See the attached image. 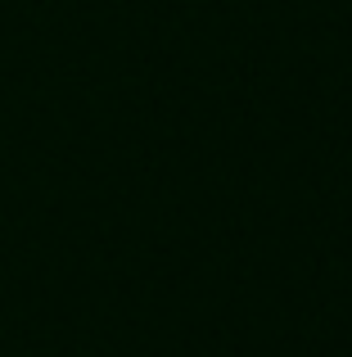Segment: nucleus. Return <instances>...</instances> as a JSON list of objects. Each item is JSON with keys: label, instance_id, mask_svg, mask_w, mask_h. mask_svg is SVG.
I'll list each match as a JSON object with an SVG mask.
<instances>
[]
</instances>
